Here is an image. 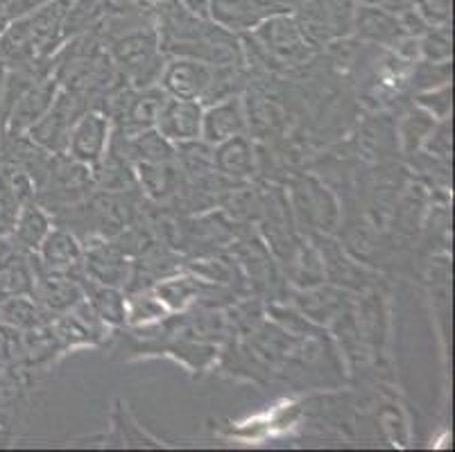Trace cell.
Masks as SVG:
<instances>
[{"instance_id":"1","label":"cell","mask_w":455,"mask_h":452,"mask_svg":"<svg viewBox=\"0 0 455 452\" xmlns=\"http://www.w3.org/2000/svg\"><path fill=\"white\" fill-rule=\"evenodd\" d=\"M243 57L276 68H299L310 64L315 50L301 32L292 12H279L260 20L256 28L241 35Z\"/></svg>"},{"instance_id":"2","label":"cell","mask_w":455,"mask_h":452,"mask_svg":"<svg viewBox=\"0 0 455 452\" xmlns=\"http://www.w3.org/2000/svg\"><path fill=\"white\" fill-rule=\"evenodd\" d=\"M292 215L297 226H308L310 234L331 235L340 229L342 210L340 202L331 193L329 186L313 174H297L291 179V193H288Z\"/></svg>"},{"instance_id":"3","label":"cell","mask_w":455,"mask_h":452,"mask_svg":"<svg viewBox=\"0 0 455 452\" xmlns=\"http://www.w3.org/2000/svg\"><path fill=\"white\" fill-rule=\"evenodd\" d=\"M355 0H299L295 19L313 48L349 36L354 28Z\"/></svg>"},{"instance_id":"4","label":"cell","mask_w":455,"mask_h":452,"mask_svg":"<svg viewBox=\"0 0 455 452\" xmlns=\"http://www.w3.org/2000/svg\"><path fill=\"white\" fill-rule=\"evenodd\" d=\"M86 109L89 105L80 93L61 86L51 109L32 124L26 136L41 149H45L48 155H66L70 127Z\"/></svg>"},{"instance_id":"5","label":"cell","mask_w":455,"mask_h":452,"mask_svg":"<svg viewBox=\"0 0 455 452\" xmlns=\"http://www.w3.org/2000/svg\"><path fill=\"white\" fill-rule=\"evenodd\" d=\"M111 134H114V123L109 115L100 109H86L70 127L66 156L86 168H95L109 149Z\"/></svg>"},{"instance_id":"6","label":"cell","mask_w":455,"mask_h":452,"mask_svg":"<svg viewBox=\"0 0 455 452\" xmlns=\"http://www.w3.org/2000/svg\"><path fill=\"white\" fill-rule=\"evenodd\" d=\"M60 82H57L55 73H52V61L51 68L41 73L30 86H28L19 98L14 99L10 114H7L5 120V130H3V136H26L28 130L32 124L51 109L52 102H55L57 93H60Z\"/></svg>"},{"instance_id":"7","label":"cell","mask_w":455,"mask_h":452,"mask_svg":"<svg viewBox=\"0 0 455 452\" xmlns=\"http://www.w3.org/2000/svg\"><path fill=\"white\" fill-rule=\"evenodd\" d=\"M32 269H35V288H32V298L45 310L48 314H64L70 313L77 304L84 301L80 283L73 279L70 272H60V269L45 267L36 254H32Z\"/></svg>"},{"instance_id":"8","label":"cell","mask_w":455,"mask_h":452,"mask_svg":"<svg viewBox=\"0 0 455 452\" xmlns=\"http://www.w3.org/2000/svg\"><path fill=\"white\" fill-rule=\"evenodd\" d=\"M215 66L190 57L168 55L159 75V86L168 98L197 99L202 102L213 82Z\"/></svg>"},{"instance_id":"9","label":"cell","mask_w":455,"mask_h":452,"mask_svg":"<svg viewBox=\"0 0 455 452\" xmlns=\"http://www.w3.org/2000/svg\"><path fill=\"white\" fill-rule=\"evenodd\" d=\"M80 269L95 283L125 288L127 279H130L132 263L130 256L114 240L91 238L84 244Z\"/></svg>"},{"instance_id":"10","label":"cell","mask_w":455,"mask_h":452,"mask_svg":"<svg viewBox=\"0 0 455 452\" xmlns=\"http://www.w3.org/2000/svg\"><path fill=\"white\" fill-rule=\"evenodd\" d=\"M202 114L204 105L197 99L165 98L159 115H156L155 130L171 140L172 145L190 143L202 139Z\"/></svg>"},{"instance_id":"11","label":"cell","mask_w":455,"mask_h":452,"mask_svg":"<svg viewBox=\"0 0 455 452\" xmlns=\"http://www.w3.org/2000/svg\"><path fill=\"white\" fill-rule=\"evenodd\" d=\"M288 12L275 0H209V19L234 35H245L270 14Z\"/></svg>"},{"instance_id":"12","label":"cell","mask_w":455,"mask_h":452,"mask_svg":"<svg viewBox=\"0 0 455 452\" xmlns=\"http://www.w3.org/2000/svg\"><path fill=\"white\" fill-rule=\"evenodd\" d=\"M247 131H250V124H247L245 99L241 95H231V98L204 107L200 140H204L206 145H220Z\"/></svg>"},{"instance_id":"13","label":"cell","mask_w":455,"mask_h":452,"mask_svg":"<svg viewBox=\"0 0 455 452\" xmlns=\"http://www.w3.org/2000/svg\"><path fill=\"white\" fill-rule=\"evenodd\" d=\"M351 35H355V39L365 41V44L392 50L405 32L395 12L379 5H367V3H355Z\"/></svg>"},{"instance_id":"14","label":"cell","mask_w":455,"mask_h":452,"mask_svg":"<svg viewBox=\"0 0 455 452\" xmlns=\"http://www.w3.org/2000/svg\"><path fill=\"white\" fill-rule=\"evenodd\" d=\"M213 168L231 181H250L259 172V149L247 134L213 145Z\"/></svg>"},{"instance_id":"15","label":"cell","mask_w":455,"mask_h":452,"mask_svg":"<svg viewBox=\"0 0 455 452\" xmlns=\"http://www.w3.org/2000/svg\"><path fill=\"white\" fill-rule=\"evenodd\" d=\"M297 308L304 314L306 319H310L313 323H320V326H329L331 321L340 317L342 313H347L351 305L349 292L347 289L335 288V285H310V288H301L295 294Z\"/></svg>"},{"instance_id":"16","label":"cell","mask_w":455,"mask_h":452,"mask_svg":"<svg viewBox=\"0 0 455 452\" xmlns=\"http://www.w3.org/2000/svg\"><path fill=\"white\" fill-rule=\"evenodd\" d=\"M35 254L45 267L70 272V269H76L82 263L84 244H82V240L70 229L60 226V224H52V229L41 240L39 249H36Z\"/></svg>"},{"instance_id":"17","label":"cell","mask_w":455,"mask_h":452,"mask_svg":"<svg viewBox=\"0 0 455 452\" xmlns=\"http://www.w3.org/2000/svg\"><path fill=\"white\" fill-rule=\"evenodd\" d=\"M134 174L139 188L156 204L175 199L184 184V174L177 165V159L171 163H134Z\"/></svg>"},{"instance_id":"18","label":"cell","mask_w":455,"mask_h":452,"mask_svg":"<svg viewBox=\"0 0 455 452\" xmlns=\"http://www.w3.org/2000/svg\"><path fill=\"white\" fill-rule=\"evenodd\" d=\"M52 224H55L52 222V215L48 213L36 199H32V202L20 204L10 238L14 240L20 249H26V251L35 254L36 249H39L41 240H44L45 235H48V231L52 229Z\"/></svg>"},{"instance_id":"19","label":"cell","mask_w":455,"mask_h":452,"mask_svg":"<svg viewBox=\"0 0 455 452\" xmlns=\"http://www.w3.org/2000/svg\"><path fill=\"white\" fill-rule=\"evenodd\" d=\"M396 140H399V149L405 156H417V152H421L426 139L430 136L433 127L437 124V120L424 111L421 107H412V109L405 111L399 120H396Z\"/></svg>"},{"instance_id":"20","label":"cell","mask_w":455,"mask_h":452,"mask_svg":"<svg viewBox=\"0 0 455 452\" xmlns=\"http://www.w3.org/2000/svg\"><path fill=\"white\" fill-rule=\"evenodd\" d=\"M399 140H396V124H392L386 115H376L371 123H367L358 131V152L365 159L380 161V156L387 152H396Z\"/></svg>"},{"instance_id":"21","label":"cell","mask_w":455,"mask_h":452,"mask_svg":"<svg viewBox=\"0 0 455 452\" xmlns=\"http://www.w3.org/2000/svg\"><path fill=\"white\" fill-rule=\"evenodd\" d=\"M421 41V61L430 64H446L451 61L453 52V36H451V25H430L428 30L419 36Z\"/></svg>"},{"instance_id":"22","label":"cell","mask_w":455,"mask_h":452,"mask_svg":"<svg viewBox=\"0 0 455 452\" xmlns=\"http://www.w3.org/2000/svg\"><path fill=\"white\" fill-rule=\"evenodd\" d=\"M415 102L417 107L428 111L435 120H449L451 118V82L449 84L437 86V89L417 93Z\"/></svg>"},{"instance_id":"23","label":"cell","mask_w":455,"mask_h":452,"mask_svg":"<svg viewBox=\"0 0 455 452\" xmlns=\"http://www.w3.org/2000/svg\"><path fill=\"white\" fill-rule=\"evenodd\" d=\"M10 441H12V434L0 428V443H10Z\"/></svg>"}]
</instances>
